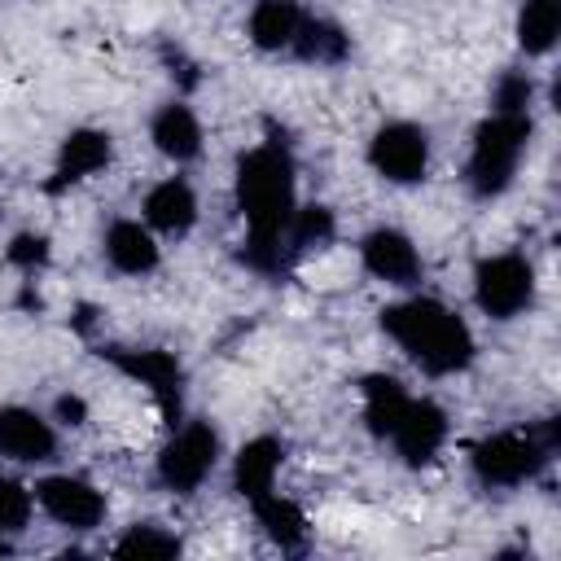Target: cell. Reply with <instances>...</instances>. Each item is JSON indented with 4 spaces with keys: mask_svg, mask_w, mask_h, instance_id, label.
Listing matches in <instances>:
<instances>
[{
    "mask_svg": "<svg viewBox=\"0 0 561 561\" xmlns=\"http://www.w3.org/2000/svg\"><path fill=\"white\" fill-rule=\"evenodd\" d=\"M368 167L386 184H421L430 171V131L408 118L381 123L368 140Z\"/></svg>",
    "mask_w": 561,
    "mask_h": 561,
    "instance_id": "obj_9",
    "label": "cell"
},
{
    "mask_svg": "<svg viewBox=\"0 0 561 561\" xmlns=\"http://www.w3.org/2000/svg\"><path fill=\"white\" fill-rule=\"evenodd\" d=\"M219 465V430L202 416L171 425V438L158 451V482L171 495H193Z\"/></svg>",
    "mask_w": 561,
    "mask_h": 561,
    "instance_id": "obj_5",
    "label": "cell"
},
{
    "mask_svg": "<svg viewBox=\"0 0 561 561\" xmlns=\"http://www.w3.org/2000/svg\"><path fill=\"white\" fill-rule=\"evenodd\" d=\"M0 456L13 465H48L57 456L53 416H44L26 403H4L0 408Z\"/></svg>",
    "mask_w": 561,
    "mask_h": 561,
    "instance_id": "obj_12",
    "label": "cell"
},
{
    "mask_svg": "<svg viewBox=\"0 0 561 561\" xmlns=\"http://www.w3.org/2000/svg\"><path fill=\"white\" fill-rule=\"evenodd\" d=\"M237 210L245 219V241H241V263L250 272H280V237L298 210V167L285 140H263L237 158V180H232Z\"/></svg>",
    "mask_w": 561,
    "mask_h": 561,
    "instance_id": "obj_1",
    "label": "cell"
},
{
    "mask_svg": "<svg viewBox=\"0 0 561 561\" xmlns=\"http://www.w3.org/2000/svg\"><path fill=\"white\" fill-rule=\"evenodd\" d=\"M140 219L153 232H162V237H188L193 224H197V193H193V184L184 175L158 180L145 193V202H140Z\"/></svg>",
    "mask_w": 561,
    "mask_h": 561,
    "instance_id": "obj_15",
    "label": "cell"
},
{
    "mask_svg": "<svg viewBox=\"0 0 561 561\" xmlns=\"http://www.w3.org/2000/svg\"><path fill=\"white\" fill-rule=\"evenodd\" d=\"M101 254L118 276H149L162 263L158 237L145 219H114L101 237Z\"/></svg>",
    "mask_w": 561,
    "mask_h": 561,
    "instance_id": "obj_14",
    "label": "cell"
},
{
    "mask_svg": "<svg viewBox=\"0 0 561 561\" xmlns=\"http://www.w3.org/2000/svg\"><path fill=\"white\" fill-rule=\"evenodd\" d=\"M530 136H535V123L530 114H486L478 127H473V140H469V158H465V184L473 197L491 202L500 197L517 167H522V153L530 149Z\"/></svg>",
    "mask_w": 561,
    "mask_h": 561,
    "instance_id": "obj_3",
    "label": "cell"
},
{
    "mask_svg": "<svg viewBox=\"0 0 561 561\" xmlns=\"http://www.w3.org/2000/svg\"><path fill=\"white\" fill-rule=\"evenodd\" d=\"M110 158H114V140H110V131H101V127H75V131H66V140L57 145L53 175H48L44 188H48V193H66V188L83 184L88 175L105 171Z\"/></svg>",
    "mask_w": 561,
    "mask_h": 561,
    "instance_id": "obj_13",
    "label": "cell"
},
{
    "mask_svg": "<svg viewBox=\"0 0 561 561\" xmlns=\"http://www.w3.org/2000/svg\"><path fill=\"white\" fill-rule=\"evenodd\" d=\"M4 259H9L18 272L35 276V272L48 263V237H44V232H18V237L9 241V250H4Z\"/></svg>",
    "mask_w": 561,
    "mask_h": 561,
    "instance_id": "obj_27",
    "label": "cell"
},
{
    "mask_svg": "<svg viewBox=\"0 0 561 561\" xmlns=\"http://www.w3.org/2000/svg\"><path fill=\"white\" fill-rule=\"evenodd\" d=\"M530 101H535V79L526 70H504L491 88L495 114H530Z\"/></svg>",
    "mask_w": 561,
    "mask_h": 561,
    "instance_id": "obj_26",
    "label": "cell"
},
{
    "mask_svg": "<svg viewBox=\"0 0 561 561\" xmlns=\"http://www.w3.org/2000/svg\"><path fill=\"white\" fill-rule=\"evenodd\" d=\"M557 451V425H526V430H500L486 434L469 447V469L482 486L508 491V486H526L543 473V465Z\"/></svg>",
    "mask_w": 561,
    "mask_h": 561,
    "instance_id": "obj_4",
    "label": "cell"
},
{
    "mask_svg": "<svg viewBox=\"0 0 561 561\" xmlns=\"http://www.w3.org/2000/svg\"><path fill=\"white\" fill-rule=\"evenodd\" d=\"M561 35V0H522L517 9V48L526 57H543Z\"/></svg>",
    "mask_w": 561,
    "mask_h": 561,
    "instance_id": "obj_24",
    "label": "cell"
},
{
    "mask_svg": "<svg viewBox=\"0 0 561 561\" xmlns=\"http://www.w3.org/2000/svg\"><path fill=\"white\" fill-rule=\"evenodd\" d=\"M31 513H35V491L26 482L0 473V539L22 535L31 526Z\"/></svg>",
    "mask_w": 561,
    "mask_h": 561,
    "instance_id": "obj_25",
    "label": "cell"
},
{
    "mask_svg": "<svg viewBox=\"0 0 561 561\" xmlns=\"http://www.w3.org/2000/svg\"><path fill=\"white\" fill-rule=\"evenodd\" d=\"M473 302L486 320H517L535 302V267L526 254L504 250L473 263Z\"/></svg>",
    "mask_w": 561,
    "mask_h": 561,
    "instance_id": "obj_6",
    "label": "cell"
},
{
    "mask_svg": "<svg viewBox=\"0 0 561 561\" xmlns=\"http://www.w3.org/2000/svg\"><path fill=\"white\" fill-rule=\"evenodd\" d=\"M289 53H294L298 61L337 66V61L351 53V35H346L337 22H329V18H311V13H302V26H298Z\"/></svg>",
    "mask_w": 561,
    "mask_h": 561,
    "instance_id": "obj_22",
    "label": "cell"
},
{
    "mask_svg": "<svg viewBox=\"0 0 561 561\" xmlns=\"http://www.w3.org/2000/svg\"><path fill=\"white\" fill-rule=\"evenodd\" d=\"M184 543L175 530H167L162 522H131L114 543H110V557H127V561H167V557H180Z\"/></svg>",
    "mask_w": 561,
    "mask_h": 561,
    "instance_id": "obj_23",
    "label": "cell"
},
{
    "mask_svg": "<svg viewBox=\"0 0 561 561\" xmlns=\"http://www.w3.org/2000/svg\"><path fill=\"white\" fill-rule=\"evenodd\" d=\"M386 443L394 447V456L408 469H425L447 443V412L434 399H408V408H403V416Z\"/></svg>",
    "mask_w": 561,
    "mask_h": 561,
    "instance_id": "obj_11",
    "label": "cell"
},
{
    "mask_svg": "<svg viewBox=\"0 0 561 561\" xmlns=\"http://www.w3.org/2000/svg\"><path fill=\"white\" fill-rule=\"evenodd\" d=\"M359 263H364V272H368L373 280L394 285V289H412V285L421 280V272H425L416 241H412L403 228H390V224L368 228V232L359 237Z\"/></svg>",
    "mask_w": 561,
    "mask_h": 561,
    "instance_id": "obj_10",
    "label": "cell"
},
{
    "mask_svg": "<svg viewBox=\"0 0 561 561\" xmlns=\"http://www.w3.org/2000/svg\"><path fill=\"white\" fill-rule=\"evenodd\" d=\"M35 508L57 522L61 530H75V535H88L105 522L110 513V500L96 482L79 478V473H48L35 482Z\"/></svg>",
    "mask_w": 561,
    "mask_h": 561,
    "instance_id": "obj_8",
    "label": "cell"
},
{
    "mask_svg": "<svg viewBox=\"0 0 561 561\" xmlns=\"http://www.w3.org/2000/svg\"><path fill=\"white\" fill-rule=\"evenodd\" d=\"M381 329L430 377L465 373L473 364V351H478L473 329L465 324V316L451 311L438 298H425V294H412V298H399V302L381 307Z\"/></svg>",
    "mask_w": 561,
    "mask_h": 561,
    "instance_id": "obj_2",
    "label": "cell"
},
{
    "mask_svg": "<svg viewBox=\"0 0 561 561\" xmlns=\"http://www.w3.org/2000/svg\"><path fill=\"white\" fill-rule=\"evenodd\" d=\"M280 460H285V443L272 438V434H259L250 443H241V451L232 456V491L250 504L259 495H267L276 486V473H280Z\"/></svg>",
    "mask_w": 561,
    "mask_h": 561,
    "instance_id": "obj_16",
    "label": "cell"
},
{
    "mask_svg": "<svg viewBox=\"0 0 561 561\" xmlns=\"http://www.w3.org/2000/svg\"><path fill=\"white\" fill-rule=\"evenodd\" d=\"M101 359L114 364L123 377L140 381L158 399L167 425H180V408H184V364H180V355H171L162 346H101Z\"/></svg>",
    "mask_w": 561,
    "mask_h": 561,
    "instance_id": "obj_7",
    "label": "cell"
},
{
    "mask_svg": "<svg viewBox=\"0 0 561 561\" xmlns=\"http://www.w3.org/2000/svg\"><path fill=\"white\" fill-rule=\"evenodd\" d=\"M333 237H337V219H333L329 206H298L294 219H289V228H285V237H280L285 267H289L294 259H307V254L329 250Z\"/></svg>",
    "mask_w": 561,
    "mask_h": 561,
    "instance_id": "obj_21",
    "label": "cell"
},
{
    "mask_svg": "<svg viewBox=\"0 0 561 561\" xmlns=\"http://www.w3.org/2000/svg\"><path fill=\"white\" fill-rule=\"evenodd\" d=\"M408 390L399 377H386V373H368L359 381V408H364V425L373 438H390V430L399 425L403 408H408Z\"/></svg>",
    "mask_w": 561,
    "mask_h": 561,
    "instance_id": "obj_19",
    "label": "cell"
},
{
    "mask_svg": "<svg viewBox=\"0 0 561 561\" xmlns=\"http://www.w3.org/2000/svg\"><path fill=\"white\" fill-rule=\"evenodd\" d=\"M250 508H254V522L263 526V535H267L280 552H302V548H307V513H302L294 500H285L276 486H272L267 495L250 500Z\"/></svg>",
    "mask_w": 561,
    "mask_h": 561,
    "instance_id": "obj_20",
    "label": "cell"
},
{
    "mask_svg": "<svg viewBox=\"0 0 561 561\" xmlns=\"http://www.w3.org/2000/svg\"><path fill=\"white\" fill-rule=\"evenodd\" d=\"M53 425L83 430V425H88V403H83V394H57V403H53Z\"/></svg>",
    "mask_w": 561,
    "mask_h": 561,
    "instance_id": "obj_28",
    "label": "cell"
},
{
    "mask_svg": "<svg viewBox=\"0 0 561 561\" xmlns=\"http://www.w3.org/2000/svg\"><path fill=\"white\" fill-rule=\"evenodd\" d=\"M149 140L167 162H193L202 153V123L184 101H167L149 118Z\"/></svg>",
    "mask_w": 561,
    "mask_h": 561,
    "instance_id": "obj_17",
    "label": "cell"
},
{
    "mask_svg": "<svg viewBox=\"0 0 561 561\" xmlns=\"http://www.w3.org/2000/svg\"><path fill=\"white\" fill-rule=\"evenodd\" d=\"M298 26H302L298 0H254V9L245 18V35L259 53H289Z\"/></svg>",
    "mask_w": 561,
    "mask_h": 561,
    "instance_id": "obj_18",
    "label": "cell"
}]
</instances>
